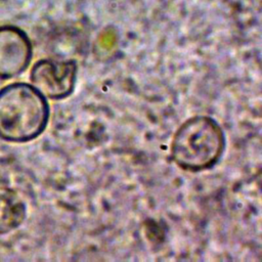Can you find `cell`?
I'll list each match as a JSON object with an SVG mask.
<instances>
[{
	"label": "cell",
	"mask_w": 262,
	"mask_h": 262,
	"mask_svg": "<svg viewBox=\"0 0 262 262\" xmlns=\"http://www.w3.org/2000/svg\"><path fill=\"white\" fill-rule=\"evenodd\" d=\"M50 116L48 101L32 84L11 83L0 89V138L24 143L40 136Z\"/></svg>",
	"instance_id": "1"
},
{
	"label": "cell",
	"mask_w": 262,
	"mask_h": 262,
	"mask_svg": "<svg viewBox=\"0 0 262 262\" xmlns=\"http://www.w3.org/2000/svg\"><path fill=\"white\" fill-rule=\"evenodd\" d=\"M226 145L219 123L209 116H194L175 131L171 142V158L177 167L188 172H201L215 166Z\"/></svg>",
	"instance_id": "2"
},
{
	"label": "cell",
	"mask_w": 262,
	"mask_h": 262,
	"mask_svg": "<svg viewBox=\"0 0 262 262\" xmlns=\"http://www.w3.org/2000/svg\"><path fill=\"white\" fill-rule=\"evenodd\" d=\"M77 63L73 59H40L30 73L32 85L46 98L59 100L69 97L75 88Z\"/></svg>",
	"instance_id": "3"
},
{
	"label": "cell",
	"mask_w": 262,
	"mask_h": 262,
	"mask_svg": "<svg viewBox=\"0 0 262 262\" xmlns=\"http://www.w3.org/2000/svg\"><path fill=\"white\" fill-rule=\"evenodd\" d=\"M32 56V43L25 31L12 25L0 26V79H11L24 73Z\"/></svg>",
	"instance_id": "4"
},
{
	"label": "cell",
	"mask_w": 262,
	"mask_h": 262,
	"mask_svg": "<svg viewBox=\"0 0 262 262\" xmlns=\"http://www.w3.org/2000/svg\"><path fill=\"white\" fill-rule=\"evenodd\" d=\"M26 204L12 188L0 186V234H6L21 225L26 218Z\"/></svg>",
	"instance_id": "5"
}]
</instances>
